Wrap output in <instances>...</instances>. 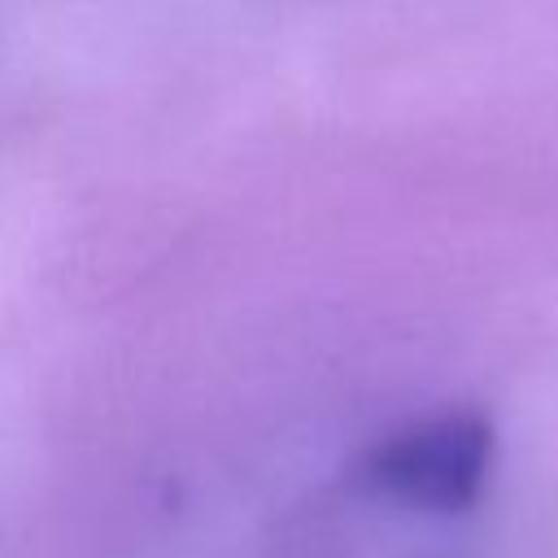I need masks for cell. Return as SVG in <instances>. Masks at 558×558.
<instances>
[{
    "instance_id": "obj_1",
    "label": "cell",
    "mask_w": 558,
    "mask_h": 558,
    "mask_svg": "<svg viewBox=\"0 0 558 558\" xmlns=\"http://www.w3.org/2000/svg\"><path fill=\"white\" fill-rule=\"evenodd\" d=\"M493 423L475 410H445L414 418L384 436L362 458V480L371 493L427 510V514H458L484 497L493 475Z\"/></svg>"
}]
</instances>
